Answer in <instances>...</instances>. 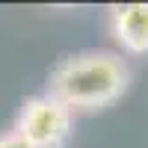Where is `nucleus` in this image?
I'll use <instances>...</instances> for the list:
<instances>
[{
  "label": "nucleus",
  "mask_w": 148,
  "mask_h": 148,
  "mask_svg": "<svg viewBox=\"0 0 148 148\" xmlns=\"http://www.w3.org/2000/svg\"><path fill=\"white\" fill-rule=\"evenodd\" d=\"M127 62L113 51H80L59 59L47 77V95L74 110H104L127 92Z\"/></svg>",
  "instance_id": "f257e3e1"
},
{
  "label": "nucleus",
  "mask_w": 148,
  "mask_h": 148,
  "mask_svg": "<svg viewBox=\"0 0 148 148\" xmlns=\"http://www.w3.org/2000/svg\"><path fill=\"white\" fill-rule=\"evenodd\" d=\"M0 148H30V145L24 142L15 130H3L0 133Z\"/></svg>",
  "instance_id": "20e7f679"
},
{
  "label": "nucleus",
  "mask_w": 148,
  "mask_h": 148,
  "mask_svg": "<svg viewBox=\"0 0 148 148\" xmlns=\"http://www.w3.org/2000/svg\"><path fill=\"white\" fill-rule=\"evenodd\" d=\"M110 33L127 53H148V3H121L110 9Z\"/></svg>",
  "instance_id": "7ed1b4c3"
},
{
  "label": "nucleus",
  "mask_w": 148,
  "mask_h": 148,
  "mask_svg": "<svg viewBox=\"0 0 148 148\" xmlns=\"http://www.w3.org/2000/svg\"><path fill=\"white\" fill-rule=\"evenodd\" d=\"M30 148H65L74 130V113L53 95H33L21 104L15 127Z\"/></svg>",
  "instance_id": "f03ea898"
}]
</instances>
